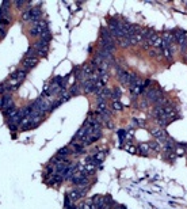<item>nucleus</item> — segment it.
<instances>
[{
    "instance_id": "nucleus-20",
    "label": "nucleus",
    "mask_w": 187,
    "mask_h": 209,
    "mask_svg": "<svg viewBox=\"0 0 187 209\" xmlns=\"http://www.w3.org/2000/svg\"><path fill=\"white\" fill-rule=\"evenodd\" d=\"M148 145H149V148H151V149H153V151H160V144H159V143H156V141L148 143Z\"/></svg>"
},
{
    "instance_id": "nucleus-9",
    "label": "nucleus",
    "mask_w": 187,
    "mask_h": 209,
    "mask_svg": "<svg viewBox=\"0 0 187 209\" xmlns=\"http://www.w3.org/2000/svg\"><path fill=\"white\" fill-rule=\"evenodd\" d=\"M41 33H42V31H41V29H39L38 22H37V23H33V25H31V29H30V34H31L33 37H38Z\"/></svg>"
},
{
    "instance_id": "nucleus-17",
    "label": "nucleus",
    "mask_w": 187,
    "mask_h": 209,
    "mask_svg": "<svg viewBox=\"0 0 187 209\" xmlns=\"http://www.w3.org/2000/svg\"><path fill=\"white\" fill-rule=\"evenodd\" d=\"M38 54H37V50H35L34 46H30L29 49H27L26 52V57H37Z\"/></svg>"
},
{
    "instance_id": "nucleus-13",
    "label": "nucleus",
    "mask_w": 187,
    "mask_h": 209,
    "mask_svg": "<svg viewBox=\"0 0 187 209\" xmlns=\"http://www.w3.org/2000/svg\"><path fill=\"white\" fill-rule=\"evenodd\" d=\"M138 152H141L142 155H148L149 153V151H151V148H149V145L148 144H145V143H142V144H140L138 145Z\"/></svg>"
},
{
    "instance_id": "nucleus-27",
    "label": "nucleus",
    "mask_w": 187,
    "mask_h": 209,
    "mask_svg": "<svg viewBox=\"0 0 187 209\" xmlns=\"http://www.w3.org/2000/svg\"><path fill=\"white\" fill-rule=\"evenodd\" d=\"M70 209H80V208H79V206H72Z\"/></svg>"
},
{
    "instance_id": "nucleus-25",
    "label": "nucleus",
    "mask_w": 187,
    "mask_h": 209,
    "mask_svg": "<svg viewBox=\"0 0 187 209\" xmlns=\"http://www.w3.org/2000/svg\"><path fill=\"white\" fill-rule=\"evenodd\" d=\"M6 36V31H4V29L1 26H0V38H3V37Z\"/></svg>"
},
{
    "instance_id": "nucleus-8",
    "label": "nucleus",
    "mask_w": 187,
    "mask_h": 209,
    "mask_svg": "<svg viewBox=\"0 0 187 209\" xmlns=\"http://www.w3.org/2000/svg\"><path fill=\"white\" fill-rule=\"evenodd\" d=\"M130 92H132L133 97H136V95H140L144 92V89H142V84H136V86H132L130 87Z\"/></svg>"
},
{
    "instance_id": "nucleus-5",
    "label": "nucleus",
    "mask_w": 187,
    "mask_h": 209,
    "mask_svg": "<svg viewBox=\"0 0 187 209\" xmlns=\"http://www.w3.org/2000/svg\"><path fill=\"white\" fill-rule=\"evenodd\" d=\"M174 41L182 46V45L186 44L187 37H186V34H184L183 31H178V33H175V34H174Z\"/></svg>"
},
{
    "instance_id": "nucleus-19",
    "label": "nucleus",
    "mask_w": 187,
    "mask_h": 209,
    "mask_svg": "<svg viewBox=\"0 0 187 209\" xmlns=\"http://www.w3.org/2000/svg\"><path fill=\"white\" fill-rule=\"evenodd\" d=\"M111 107H113V110H114V112H121V110H122V103L119 102V100H114V102H113V105H111Z\"/></svg>"
},
{
    "instance_id": "nucleus-16",
    "label": "nucleus",
    "mask_w": 187,
    "mask_h": 209,
    "mask_svg": "<svg viewBox=\"0 0 187 209\" xmlns=\"http://www.w3.org/2000/svg\"><path fill=\"white\" fill-rule=\"evenodd\" d=\"M33 18V14H31V10H26V11L22 12V19L26 22H31Z\"/></svg>"
},
{
    "instance_id": "nucleus-23",
    "label": "nucleus",
    "mask_w": 187,
    "mask_h": 209,
    "mask_svg": "<svg viewBox=\"0 0 187 209\" xmlns=\"http://www.w3.org/2000/svg\"><path fill=\"white\" fill-rule=\"evenodd\" d=\"M14 3H15V6H16L18 8H21V7H23L24 4L29 3V1H24V0H15Z\"/></svg>"
},
{
    "instance_id": "nucleus-26",
    "label": "nucleus",
    "mask_w": 187,
    "mask_h": 209,
    "mask_svg": "<svg viewBox=\"0 0 187 209\" xmlns=\"http://www.w3.org/2000/svg\"><path fill=\"white\" fill-rule=\"evenodd\" d=\"M125 149H128L129 152H136V148L134 147H125Z\"/></svg>"
},
{
    "instance_id": "nucleus-24",
    "label": "nucleus",
    "mask_w": 187,
    "mask_h": 209,
    "mask_svg": "<svg viewBox=\"0 0 187 209\" xmlns=\"http://www.w3.org/2000/svg\"><path fill=\"white\" fill-rule=\"evenodd\" d=\"M10 3H11V1H8V0H4L3 4H1V7H3V8H7V10H8V8H10Z\"/></svg>"
},
{
    "instance_id": "nucleus-21",
    "label": "nucleus",
    "mask_w": 187,
    "mask_h": 209,
    "mask_svg": "<svg viewBox=\"0 0 187 209\" xmlns=\"http://www.w3.org/2000/svg\"><path fill=\"white\" fill-rule=\"evenodd\" d=\"M119 45L122 48H128V46H130V41H129V38H122V39H119Z\"/></svg>"
},
{
    "instance_id": "nucleus-11",
    "label": "nucleus",
    "mask_w": 187,
    "mask_h": 209,
    "mask_svg": "<svg viewBox=\"0 0 187 209\" xmlns=\"http://www.w3.org/2000/svg\"><path fill=\"white\" fill-rule=\"evenodd\" d=\"M80 89H82V86H80V83H77V84H73L72 87H70L69 92L72 97H76V95L80 94Z\"/></svg>"
},
{
    "instance_id": "nucleus-22",
    "label": "nucleus",
    "mask_w": 187,
    "mask_h": 209,
    "mask_svg": "<svg viewBox=\"0 0 187 209\" xmlns=\"http://www.w3.org/2000/svg\"><path fill=\"white\" fill-rule=\"evenodd\" d=\"M163 54L165 56V59H168V60L172 59V52H171L170 49H163Z\"/></svg>"
},
{
    "instance_id": "nucleus-18",
    "label": "nucleus",
    "mask_w": 187,
    "mask_h": 209,
    "mask_svg": "<svg viewBox=\"0 0 187 209\" xmlns=\"http://www.w3.org/2000/svg\"><path fill=\"white\" fill-rule=\"evenodd\" d=\"M121 95H122V92H121V90H119V89L113 90V92H111V98H113L114 100H119Z\"/></svg>"
},
{
    "instance_id": "nucleus-3",
    "label": "nucleus",
    "mask_w": 187,
    "mask_h": 209,
    "mask_svg": "<svg viewBox=\"0 0 187 209\" xmlns=\"http://www.w3.org/2000/svg\"><path fill=\"white\" fill-rule=\"evenodd\" d=\"M152 136L155 138H157L159 141H161V143H163L164 140L168 137L167 133H165V130H164L163 128H153V129H152Z\"/></svg>"
},
{
    "instance_id": "nucleus-2",
    "label": "nucleus",
    "mask_w": 187,
    "mask_h": 209,
    "mask_svg": "<svg viewBox=\"0 0 187 209\" xmlns=\"http://www.w3.org/2000/svg\"><path fill=\"white\" fill-rule=\"evenodd\" d=\"M35 50H37V54L38 56H46L47 52H49V42H45L39 39L38 42H35L34 45Z\"/></svg>"
},
{
    "instance_id": "nucleus-15",
    "label": "nucleus",
    "mask_w": 187,
    "mask_h": 209,
    "mask_svg": "<svg viewBox=\"0 0 187 209\" xmlns=\"http://www.w3.org/2000/svg\"><path fill=\"white\" fill-rule=\"evenodd\" d=\"M70 97H72V95H70V92L67 91V90H64V91L60 94V98H59V99L61 100V103H62V102H67V100H69Z\"/></svg>"
},
{
    "instance_id": "nucleus-10",
    "label": "nucleus",
    "mask_w": 187,
    "mask_h": 209,
    "mask_svg": "<svg viewBox=\"0 0 187 209\" xmlns=\"http://www.w3.org/2000/svg\"><path fill=\"white\" fill-rule=\"evenodd\" d=\"M39 39L41 41H45V42H50V39H52V33H50V30H45V31H42L41 34H39Z\"/></svg>"
},
{
    "instance_id": "nucleus-7",
    "label": "nucleus",
    "mask_w": 187,
    "mask_h": 209,
    "mask_svg": "<svg viewBox=\"0 0 187 209\" xmlns=\"http://www.w3.org/2000/svg\"><path fill=\"white\" fill-rule=\"evenodd\" d=\"M69 155H70V148L69 147H64V148H61V149L59 151V153H57V158L65 160V159H69Z\"/></svg>"
},
{
    "instance_id": "nucleus-1",
    "label": "nucleus",
    "mask_w": 187,
    "mask_h": 209,
    "mask_svg": "<svg viewBox=\"0 0 187 209\" xmlns=\"http://www.w3.org/2000/svg\"><path fill=\"white\" fill-rule=\"evenodd\" d=\"M144 94H145V97H146L148 100H151V102H156L159 98H161L163 92H161L159 89H148V90H144Z\"/></svg>"
},
{
    "instance_id": "nucleus-6",
    "label": "nucleus",
    "mask_w": 187,
    "mask_h": 209,
    "mask_svg": "<svg viewBox=\"0 0 187 209\" xmlns=\"http://www.w3.org/2000/svg\"><path fill=\"white\" fill-rule=\"evenodd\" d=\"M26 75H27V71H24V69H16V71H15L14 74L11 75V79L18 80V82L21 83L22 80L26 77Z\"/></svg>"
},
{
    "instance_id": "nucleus-4",
    "label": "nucleus",
    "mask_w": 187,
    "mask_h": 209,
    "mask_svg": "<svg viewBox=\"0 0 187 209\" xmlns=\"http://www.w3.org/2000/svg\"><path fill=\"white\" fill-rule=\"evenodd\" d=\"M37 62H38V59H37V57H24V60H23V69H24V71L31 69V68H34L35 65H37Z\"/></svg>"
},
{
    "instance_id": "nucleus-12",
    "label": "nucleus",
    "mask_w": 187,
    "mask_h": 209,
    "mask_svg": "<svg viewBox=\"0 0 187 209\" xmlns=\"http://www.w3.org/2000/svg\"><path fill=\"white\" fill-rule=\"evenodd\" d=\"M91 200H92V202L95 204L96 206L102 205V204L105 202V197H103V196H99V194H96V196H94V197H91Z\"/></svg>"
},
{
    "instance_id": "nucleus-14",
    "label": "nucleus",
    "mask_w": 187,
    "mask_h": 209,
    "mask_svg": "<svg viewBox=\"0 0 187 209\" xmlns=\"http://www.w3.org/2000/svg\"><path fill=\"white\" fill-rule=\"evenodd\" d=\"M175 155L176 156H183L184 153H186V148H184V145L182 144V145H179V144H176V147H175Z\"/></svg>"
}]
</instances>
